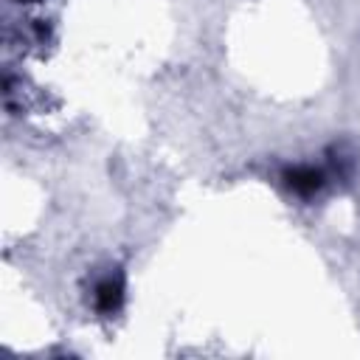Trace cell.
I'll return each mask as SVG.
<instances>
[{
	"mask_svg": "<svg viewBox=\"0 0 360 360\" xmlns=\"http://www.w3.org/2000/svg\"><path fill=\"white\" fill-rule=\"evenodd\" d=\"M93 298H96V307H98V312H104V315H112V312L121 307V298H124V284H121V278H112V276L101 278V281L96 284V292H93Z\"/></svg>",
	"mask_w": 360,
	"mask_h": 360,
	"instance_id": "obj_1",
	"label": "cell"
},
{
	"mask_svg": "<svg viewBox=\"0 0 360 360\" xmlns=\"http://www.w3.org/2000/svg\"><path fill=\"white\" fill-rule=\"evenodd\" d=\"M287 186L295 188L298 194H312V191H318L323 186V174L318 169H312V166H298V169H292L287 174Z\"/></svg>",
	"mask_w": 360,
	"mask_h": 360,
	"instance_id": "obj_2",
	"label": "cell"
}]
</instances>
